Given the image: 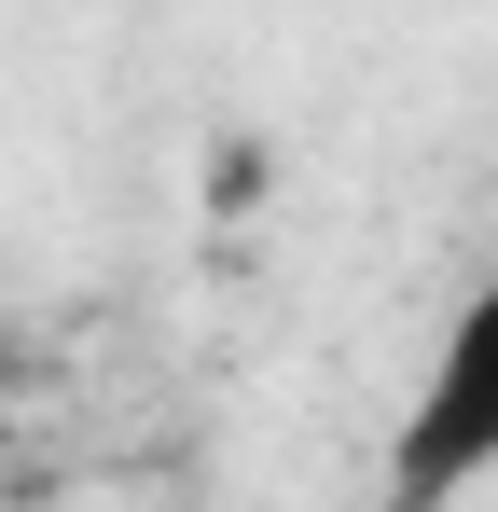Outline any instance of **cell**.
Returning <instances> with one entry per match:
<instances>
[{"label":"cell","instance_id":"obj_2","mask_svg":"<svg viewBox=\"0 0 498 512\" xmlns=\"http://www.w3.org/2000/svg\"><path fill=\"white\" fill-rule=\"evenodd\" d=\"M14 388H28V346H14V333H0V402H14Z\"/></svg>","mask_w":498,"mask_h":512},{"label":"cell","instance_id":"obj_1","mask_svg":"<svg viewBox=\"0 0 498 512\" xmlns=\"http://www.w3.org/2000/svg\"><path fill=\"white\" fill-rule=\"evenodd\" d=\"M485 471H498V277L457 291V319H443L429 374H415L402 429H388V499L429 512V499H457V485H485Z\"/></svg>","mask_w":498,"mask_h":512}]
</instances>
